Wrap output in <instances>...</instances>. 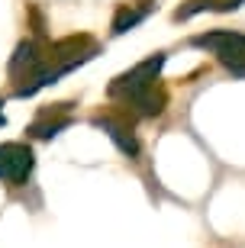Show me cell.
Listing matches in <instances>:
<instances>
[{
    "instance_id": "cell-4",
    "label": "cell",
    "mask_w": 245,
    "mask_h": 248,
    "mask_svg": "<svg viewBox=\"0 0 245 248\" xmlns=\"http://www.w3.org/2000/svg\"><path fill=\"white\" fill-rule=\"evenodd\" d=\"M236 7H242V0H194L191 7L178 10V19H187L200 10H236Z\"/></svg>"
},
{
    "instance_id": "cell-5",
    "label": "cell",
    "mask_w": 245,
    "mask_h": 248,
    "mask_svg": "<svg viewBox=\"0 0 245 248\" xmlns=\"http://www.w3.org/2000/svg\"><path fill=\"white\" fill-rule=\"evenodd\" d=\"M100 126H103V129L110 132V136L116 139L119 148H123L126 155H136V148H139V145H136V139H132V136L126 132V126H119V123H113V120H100Z\"/></svg>"
},
{
    "instance_id": "cell-3",
    "label": "cell",
    "mask_w": 245,
    "mask_h": 248,
    "mask_svg": "<svg viewBox=\"0 0 245 248\" xmlns=\"http://www.w3.org/2000/svg\"><path fill=\"white\" fill-rule=\"evenodd\" d=\"M29 171H33V152H29L26 145H19V142L0 145V177H3V181L19 184Z\"/></svg>"
},
{
    "instance_id": "cell-2",
    "label": "cell",
    "mask_w": 245,
    "mask_h": 248,
    "mask_svg": "<svg viewBox=\"0 0 245 248\" xmlns=\"http://www.w3.org/2000/svg\"><path fill=\"white\" fill-rule=\"evenodd\" d=\"M162 62H164L162 55H155V58H148V62L136 64L129 74H123V78H116V81L110 84V93H113V97H126V100L132 103L136 97H142L146 91L155 87V78L162 71Z\"/></svg>"
},
{
    "instance_id": "cell-1",
    "label": "cell",
    "mask_w": 245,
    "mask_h": 248,
    "mask_svg": "<svg viewBox=\"0 0 245 248\" xmlns=\"http://www.w3.org/2000/svg\"><path fill=\"white\" fill-rule=\"evenodd\" d=\"M194 46H197V48H207V52H213V55H216L219 62L226 64L232 74L245 78V36L219 29V32L197 36V39H194Z\"/></svg>"
}]
</instances>
